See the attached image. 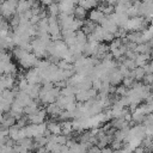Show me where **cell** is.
<instances>
[{
  "label": "cell",
  "instance_id": "1",
  "mask_svg": "<svg viewBox=\"0 0 153 153\" xmlns=\"http://www.w3.org/2000/svg\"><path fill=\"white\" fill-rule=\"evenodd\" d=\"M45 117H47V111L45 110H37L36 112H33L31 115H27V120L32 124H41V123H43Z\"/></svg>",
  "mask_w": 153,
  "mask_h": 153
},
{
  "label": "cell",
  "instance_id": "2",
  "mask_svg": "<svg viewBox=\"0 0 153 153\" xmlns=\"http://www.w3.org/2000/svg\"><path fill=\"white\" fill-rule=\"evenodd\" d=\"M105 17H106V16H105L99 8H93V10H91V12H90V14H88V19H90L91 22L96 23V24H100Z\"/></svg>",
  "mask_w": 153,
  "mask_h": 153
},
{
  "label": "cell",
  "instance_id": "3",
  "mask_svg": "<svg viewBox=\"0 0 153 153\" xmlns=\"http://www.w3.org/2000/svg\"><path fill=\"white\" fill-rule=\"evenodd\" d=\"M123 79H124V76H123V74L121 73L120 69H114V71L110 73V75H109V81H110V84L114 85V86L120 85V84L123 81Z\"/></svg>",
  "mask_w": 153,
  "mask_h": 153
},
{
  "label": "cell",
  "instance_id": "4",
  "mask_svg": "<svg viewBox=\"0 0 153 153\" xmlns=\"http://www.w3.org/2000/svg\"><path fill=\"white\" fill-rule=\"evenodd\" d=\"M47 128H48L49 133L55 134V135H60V134L62 133L61 123H60V122H56V121H51V122L47 123Z\"/></svg>",
  "mask_w": 153,
  "mask_h": 153
},
{
  "label": "cell",
  "instance_id": "5",
  "mask_svg": "<svg viewBox=\"0 0 153 153\" xmlns=\"http://www.w3.org/2000/svg\"><path fill=\"white\" fill-rule=\"evenodd\" d=\"M73 17L75 18V19H80V20H84L85 18H86V16H87V10L86 8H84L82 6H80V5H78V6H75L74 7V10H73Z\"/></svg>",
  "mask_w": 153,
  "mask_h": 153
},
{
  "label": "cell",
  "instance_id": "6",
  "mask_svg": "<svg viewBox=\"0 0 153 153\" xmlns=\"http://www.w3.org/2000/svg\"><path fill=\"white\" fill-rule=\"evenodd\" d=\"M151 49H152V47L149 45V43L148 42H143V43H140V44L136 45L135 51L137 54H149Z\"/></svg>",
  "mask_w": 153,
  "mask_h": 153
},
{
  "label": "cell",
  "instance_id": "7",
  "mask_svg": "<svg viewBox=\"0 0 153 153\" xmlns=\"http://www.w3.org/2000/svg\"><path fill=\"white\" fill-rule=\"evenodd\" d=\"M149 57H151L149 54H137V56H136V59H135L136 66H137V67H143V66L148 62Z\"/></svg>",
  "mask_w": 153,
  "mask_h": 153
},
{
  "label": "cell",
  "instance_id": "8",
  "mask_svg": "<svg viewBox=\"0 0 153 153\" xmlns=\"http://www.w3.org/2000/svg\"><path fill=\"white\" fill-rule=\"evenodd\" d=\"M37 110H38V106H37V103H35V102H31L30 104H27L24 108V112L27 114V115H31V114L36 112Z\"/></svg>",
  "mask_w": 153,
  "mask_h": 153
},
{
  "label": "cell",
  "instance_id": "9",
  "mask_svg": "<svg viewBox=\"0 0 153 153\" xmlns=\"http://www.w3.org/2000/svg\"><path fill=\"white\" fill-rule=\"evenodd\" d=\"M128 90H129V88H128L127 86H124V85H120V86H117V87H116L115 93H116L117 96H120V97H124V96L127 94Z\"/></svg>",
  "mask_w": 153,
  "mask_h": 153
},
{
  "label": "cell",
  "instance_id": "10",
  "mask_svg": "<svg viewBox=\"0 0 153 153\" xmlns=\"http://www.w3.org/2000/svg\"><path fill=\"white\" fill-rule=\"evenodd\" d=\"M123 146H124V142H123V141H118V140H112V141H111V148L115 149V151L122 149Z\"/></svg>",
  "mask_w": 153,
  "mask_h": 153
},
{
  "label": "cell",
  "instance_id": "11",
  "mask_svg": "<svg viewBox=\"0 0 153 153\" xmlns=\"http://www.w3.org/2000/svg\"><path fill=\"white\" fill-rule=\"evenodd\" d=\"M68 136L67 135H63V134H60V135H57L56 136V142L59 143V145H66L67 143V141H68Z\"/></svg>",
  "mask_w": 153,
  "mask_h": 153
},
{
  "label": "cell",
  "instance_id": "12",
  "mask_svg": "<svg viewBox=\"0 0 153 153\" xmlns=\"http://www.w3.org/2000/svg\"><path fill=\"white\" fill-rule=\"evenodd\" d=\"M143 84L145 85H152L153 84V73H147L145 76H143Z\"/></svg>",
  "mask_w": 153,
  "mask_h": 153
},
{
  "label": "cell",
  "instance_id": "13",
  "mask_svg": "<svg viewBox=\"0 0 153 153\" xmlns=\"http://www.w3.org/2000/svg\"><path fill=\"white\" fill-rule=\"evenodd\" d=\"M100 148L96 145V146H91L90 148H87V151H86V153H100Z\"/></svg>",
  "mask_w": 153,
  "mask_h": 153
},
{
  "label": "cell",
  "instance_id": "14",
  "mask_svg": "<svg viewBox=\"0 0 153 153\" xmlns=\"http://www.w3.org/2000/svg\"><path fill=\"white\" fill-rule=\"evenodd\" d=\"M36 153H50V152L47 149L45 146H43V147H38V148L36 149Z\"/></svg>",
  "mask_w": 153,
  "mask_h": 153
},
{
  "label": "cell",
  "instance_id": "15",
  "mask_svg": "<svg viewBox=\"0 0 153 153\" xmlns=\"http://www.w3.org/2000/svg\"><path fill=\"white\" fill-rule=\"evenodd\" d=\"M149 55H151V57H152V59H153V48H152V49H151V53H149Z\"/></svg>",
  "mask_w": 153,
  "mask_h": 153
}]
</instances>
